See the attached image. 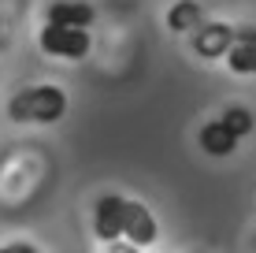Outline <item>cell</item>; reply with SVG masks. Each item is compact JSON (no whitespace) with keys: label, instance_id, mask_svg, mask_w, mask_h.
Here are the masks:
<instances>
[{"label":"cell","instance_id":"8","mask_svg":"<svg viewBox=\"0 0 256 253\" xmlns=\"http://www.w3.org/2000/svg\"><path fill=\"white\" fill-rule=\"evenodd\" d=\"M200 23H204V8L197 0H174V8L167 12V30L174 34H193Z\"/></svg>","mask_w":256,"mask_h":253},{"label":"cell","instance_id":"6","mask_svg":"<svg viewBox=\"0 0 256 253\" xmlns=\"http://www.w3.org/2000/svg\"><path fill=\"white\" fill-rule=\"evenodd\" d=\"M96 19V8L90 0H52L48 12H45V23L52 26H74V30H90Z\"/></svg>","mask_w":256,"mask_h":253},{"label":"cell","instance_id":"14","mask_svg":"<svg viewBox=\"0 0 256 253\" xmlns=\"http://www.w3.org/2000/svg\"><path fill=\"white\" fill-rule=\"evenodd\" d=\"M193 253H200V249H193Z\"/></svg>","mask_w":256,"mask_h":253},{"label":"cell","instance_id":"11","mask_svg":"<svg viewBox=\"0 0 256 253\" xmlns=\"http://www.w3.org/2000/svg\"><path fill=\"white\" fill-rule=\"evenodd\" d=\"M0 253H41L34 242H8V246H0Z\"/></svg>","mask_w":256,"mask_h":253},{"label":"cell","instance_id":"12","mask_svg":"<svg viewBox=\"0 0 256 253\" xmlns=\"http://www.w3.org/2000/svg\"><path fill=\"white\" fill-rule=\"evenodd\" d=\"M108 253H141V249H138V246H130V242H122V238H119V242H108Z\"/></svg>","mask_w":256,"mask_h":253},{"label":"cell","instance_id":"10","mask_svg":"<svg viewBox=\"0 0 256 253\" xmlns=\"http://www.w3.org/2000/svg\"><path fill=\"white\" fill-rule=\"evenodd\" d=\"M219 119H223V127L230 130V134L238 138V142H242V138H249V134H252V127H256L252 112L245 108V104H226V108H223V116H219Z\"/></svg>","mask_w":256,"mask_h":253},{"label":"cell","instance_id":"3","mask_svg":"<svg viewBox=\"0 0 256 253\" xmlns=\"http://www.w3.org/2000/svg\"><path fill=\"white\" fill-rule=\"evenodd\" d=\"M160 238V223H156L152 208H145L141 201H130L126 197V212H122V242L138 249H148L152 242Z\"/></svg>","mask_w":256,"mask_h":253},{"label":"cell","instance_id":"2","mask_svg":"<svg viewBox=\"0 0 256 253\" xmlns=\"http://www.w3.org/2000/svg\"><path fill=\"white\" fill-rule=\"evenodd\" d=\"M38 45L45 56L56 60H82L93 49V34L90 30H74V26H52L45 23V30L38 34Z\"/></svg>","mask_w":256,"mask_h":253},{"label":"cell","instance_id":"7","mask_svg":"<svg viewBox=\"0 0 256 253\" xmlns=\"http://www.w3.org/2000/svg\"><path fill=\"white\" fill-rule=\"evenodd\" d=\"M197 142H200V149H204L208 156H230L238 149V138L223 127V119H208V123L200 127Z\"/></svg>","mask_w":256,"mask_h":253},{"label":"cell","instance_id":"5","mask_svg":"<svg viewBox=\"0 0 256 253\" xmlns=\"http://www.w3.org/2000/svg\"><path fill=\"white\" fill-rule=\"evenodd\" d=\"M122 212H126V197L122 194H104L93 205V234L108 246L122 238Z\"/></svg>","mask_w":256,"mask_h":253},{"label":"cell","instance_id":"9","mask_svg":"<svg viewBox=\"0 0 256 253\" xmlns=\"http://www.w3.org/2000/svg\"><path fill=\"white\" fill-rule=\"evenodd\" d=\"M223 60L234 75H256V41H234Z\"/></svg>","mask_w":256,"mask_h":253},{"label":"cell","instance_id":"13","mask_svg":"<svg viewBox=\"0 0 256 253\" xmlns=\"http://www.w3.org/2000/svg\"><path fill=\"white\" fill-rule=\"evenodd\" d=\"M234 41H256V26H242V30H234Z\"/></svg>","mask_w":256,"mask_h":253},{"label":"cell","instance_id":"1","mask_svg":"<svg viewBox=\"0 0 256 253\" xmlns=\"http://www.w3.org/2000/svg\"><path fill=\"white\" fill-rule=\"evenodd\" d=\"M64 116H67V93H64V86H52V82L26 86L8 101V119L12 123L48 127V123H60Z\"/></svg>","mask_w":256,"mask_h":253},{"label":"cell","instance_id":"4","mask_svg":"<svg viewBox=\"0 0 256 253\" xmlns=\"http://www.w3.org/2000/svg\"><path fill=\"white\" fill-rule=\"evenodd\" d=\"M190 45L200 60H223L234 45V26L230 23H200L197 30L190 34Z\"/></svg>","mask_w":256,"mask_h":253}]
</instances>
